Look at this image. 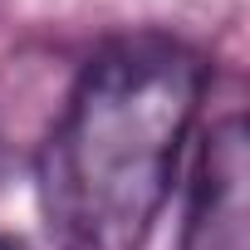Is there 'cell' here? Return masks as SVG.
<instances>
[{
	"mask_svg": "<svg viewBox=\"0 0 250 250\" xmlns=\"http://www.w3.org/2000/svg\"><path fill=\"white\" fill-rule=\"evenodd\" d=\"M182 250H250V143L240 113L221 118L201 143Z\"/></svg>",
	"mask_w": 250,
	"mask_h": 250,
	"instance_id": "obj_2",
	"label": "cell"
},
{
	"mask_svg": "<svg viewBox=\"0 0 250 250\" xmlns=\"http://www.w3.org/2000/svg\"><path fill=\"white\" fill-rule=\"evenodd\" d=\"M0 250H35V245H25L20 235H0Z\"/></svg>",
	"mask_w": 250,
	"mask_h": 250,
	"instance_id": "obj_3",
	"label": "cell"
},
{
	"mask_svg": "<svg viewBox=\"0 0 250 250\" xmlns=\"http://www.w3.org/2000/svg\"><path fill=\"white\" fill-rule=\"evenodd\" d=\"M206 93V59L162 30L108 40L40 147V206L59 250H143Z\"/></svg>",
	"mask_w": 250,
	"mask_h": 250,
	"instance_id": "obj_1",
	"label": "cell"
}]
</instances>
